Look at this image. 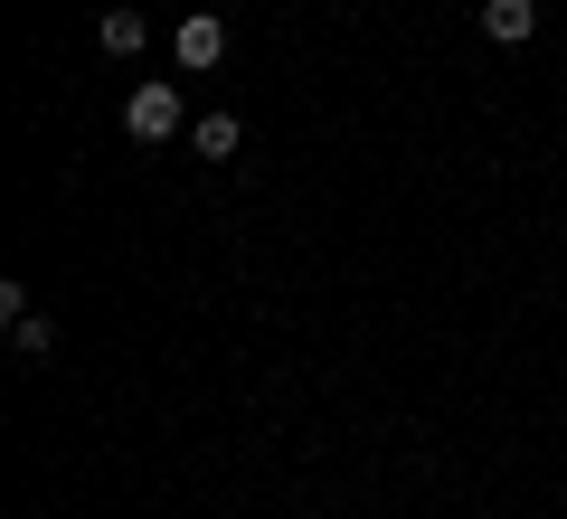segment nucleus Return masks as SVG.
<instances>
[{
    "instance_id": "obj_3",
    "label": "nucleus",
    "mask_w": 567,
    "mask_h": 519,
    "mask_svg": "<svg viewBox=\"0 0 567 519\" xmlns=\"http://www.w3.org/2000/svg\"><path fill=\"white\" fill-rule=\"evenodd\" d=\"M539 29V0H483V39L492 48H520Z\"/></svg>"
},
{
    "instance_id": "obj_6",
    "label": "nucleus",
    "mask_w": 567,
    "mask_h": 519,
    "mask_svg": "<svg viewBox=\"0 0 567 519\" xmlns=\"http://www.w3.org/2000/svg\"><path fill=\"white\" fill-rule=\"evenodd\" d=\"M10 340H20V360H48V350H58V321L20 312V321H10Z\"/></svg>"
},
{
    "instance_id": "obj_1",
    "label": "nucleus",
    "mask_w": 567,
    "mask_h": 519,
    "mask_svg": "<svg viewBox=\"0 0 567 519\" xmlns=\"http://www.w3.org/2000/svg\"><path fill=\"white\" fill-rule=\"evenodd\" d=\"M123 133H133V142H171V133H189V114H181V85H171V76L133 85V95H123Z\"/></svg>"
},
{
    "instance_id": "obj_5",
    "label": "nucleus",
    "mask_w": 567,
    "mask_h": 519,
    "mask_svg": "<svg viewBox=\"0 0 567 519\" xmlns=\"http://www.w3.org/2000/svg\"><path fill=\"white\" fill-rule=\"evenodd\" d=\"M237 142H246V123H237V114H199V123H189V152H208V160H227Z\"/></svg>"
},
{
    "instance_id": "obj_2",
    "label": "nucleus",
    "mask_w": 567,
    "mask_h": 519,
    "mask_svg": "<svg viewBox=\"0 0 567 519\" xmlns=\"http://www.w3.org/2000/svg\"><path fill=\"white\" fill-rule=\"evenodd\" d=\"M171 58H181V66H218V58H227V20H208V10H189V20L171 29Z\"/></svg>"
},
{
    "instance_id": "obj_7",
    "label": "nucleus",
    "mask_w": 567,
    "mask_h": 519,
    "mask_svg": "<svg viewBox=\"0 0 567 519\" xmlns=\"http://www.w3.org/2000/svg\"><path fill=\"white\" fill-rule=\"evenodd\" d=\"M20 519H29V510H20Z\"/></svg>"
},
{
    "instance_id": "obj_4",
    "label": "nucleus",
    "mask_w": 567,
    "mask_h": 519,
    "mask_svg": "<svg viewBox=\"0 0 567 519\" xmlns=\"http://www.w3.org/2000/svg\"><path fill=\"white\" fill-rule=\"evenodd\" d=\"M142 39H152L142 10H104V20H95V48H104V58H142Z\"/></svg>"
}]
</instances>
